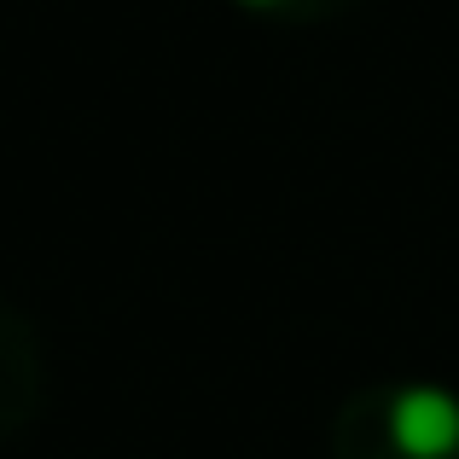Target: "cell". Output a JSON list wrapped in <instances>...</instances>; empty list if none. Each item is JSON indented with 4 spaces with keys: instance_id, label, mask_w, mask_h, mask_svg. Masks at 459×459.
<instances>
[{
    "instance_id": "6da1fadb",
    "label": "cell",
    "mask_w": 459,
    "mask_h": 459,
    "mask_svg": "<svg viewBox=\"0 0 459 459\" xmlns=\"http://www.w3.org/2000/svg\"><path fill=\"white\" fill-rule=\"evenodd\" d=\"M390 448L402 459L459 454V395L442 384H407L390 395Z\"/></svg>"
},
{
    "instance_id": "7a4b0ae2",
    "label": "cell",
    "mask_w": 459,
    "mask_h": 459,
    "mask_svg": "<svg viewBox=\"0 0 459 459\" xmlns=\"http://www.w3.org/2000/svg\"><path fill=\"white\" fill-rule=\"evenodd\" d=\"M238 6H250V12H273V6H285V0H238Z\"/></svg>"
}]
</instances>
